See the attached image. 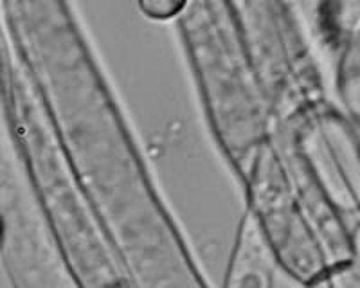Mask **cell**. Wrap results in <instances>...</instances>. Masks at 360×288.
<instances>
[{"label":"cell","instance_id":"obj_1","mask_svg":"<svg viewBox=\"0 0 360 288\" xmlns=\"http://www.w3.org/2000/svg\"><path fill=\"white\" fill-rule=\"evenodd\" d=\"M186 8V2L175 0H144L139 2V9L152 20H169Z\"/></svg>","mask_w":360,"mask_h":288},{"label":"cell","instance_id":"obj_2","mask_svg":"<svg viewBox=\"0 0 360 288\" xmlns=\"http://www.w3.org/2000/svg\"><path fill=\"white\" fill-rule=\"evenodd\" d=\"M0 242H2V222H0Z\"/></svg>","mask_w":360,"mask_h":288}]
</instances>
